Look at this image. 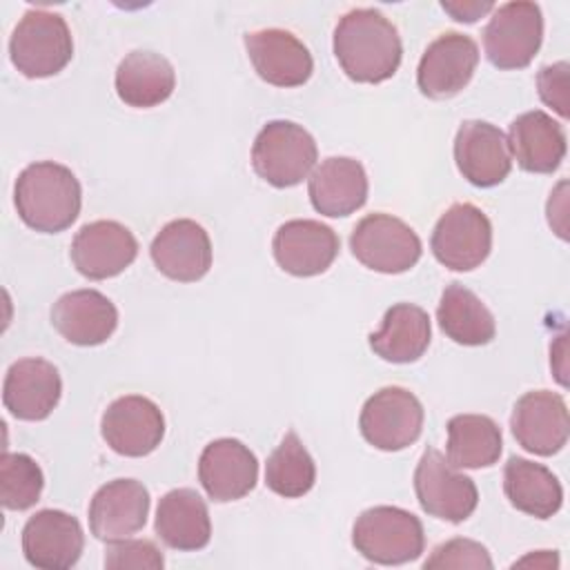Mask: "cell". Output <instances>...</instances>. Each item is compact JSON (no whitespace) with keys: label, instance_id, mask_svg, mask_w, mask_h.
Listing matches in <instances>:
<instances>
[{"label":"cell","instance_id":"23","mask_svg":"<svg viewBox=\"0 0 570 570\" xmlns=\"http://www.w3.org/2000/svg\"><path fill=\"white\" fill-rule=\"evenodd\" d=\"M51 325L65 341L91 347L111 338L118 327V309L98 289H73L53 303Z\"/></svg>","mask_w":570,"mask_h":570},{"label":"cell","instance_id":"14","mask_svg":"<svg viewBox=\"0 0 570 570\" xmlns=\"http://www.w3.org/2000/svg\"><path fill=\"white\" fill-rule=\"evenodd\" d=\"M510 430L523 450L537 456L557 454L566 445L570 432L563 396L550 390L525 392L514 403Z\"/></svg>","mask_w":570,"mask_h":570},{"label":"cell","instance_id":"9","mask_svg":"<svg viewBox=\"0 0 570 570\" xmlns=\"http://www.w3.org/2000/svg\"><path fill=\"white\" fill-rule=\"evenodd\" d=\"M414 492L423 512L450 523L465 521L479 503L474 481L434 448H428L416 463Z\"/></svg>","mask_w":570,"mask_h":570},{"label":"cell","instance_id":"4","mask_svg":"<svg viewBox=\"0 0 570 570\" xmlns=\"http://www.w3.org/2000/svg\"><path fill=\"white\" fill-rule=\"evenodd\" d=\"M73 56L71 31L60 13L29 9L9 40V58L27 78H49L62 71Z\"/></svg>","mask_w":570,"mask_h":570},{"label":"cell","instance_id":"16","mask_svg":"<svg viewBox=\"0 0 570 570\" xmlns=\"http://www.w3.org/2000/svg\"><path fill=\"white\" fill-rule=\"evenodd\" d=\"M341 240L336 232L312 218H294L283 223L272 240V252L278 267L292 276L323 274L338 256Z\"/></svg>","mask_w":570,"mask_h":570},{"label":"cell","instance_id":"18","mask_svg":"<svg viewBox=\"0 0 570 570\" xmlns=\"http://www.w3.org/2000/svg\"><path fill=\"white\" fill-rule=\"evenodd\" d=\"M454 160L461 176L474 187H494L512 169L505 134L485 120H463L454 138Z\"/></svg>","mask_w":570,"mask_h":570},{"label":"cell","instance_id":"25","mask_svg":"<svg viewBox=\"0 0 570 570\" xmlns=\"http://www.w3.org/2000/svg\"><path fill=\"white\" fill-rule=\"evenodd\" d=\"M510 156L523 171L552 174L566 158V131L561 122L541 109L517 116L508 134Z\"/></svg>","mask_w":570,"mask_h":570},{"label":"cell","instance_id":"22","mask_svg":"<svg viewBox=\"0 0 570 570\" xmlns=\"http://www.w3.org/2000/svg\"><path fill=\"white\" fill-rule=\"evenodd\" d=\"M245 49L256 73L274 87L305 85L314 71L309 49L285 29L249 31Z\"/></svg>","mask_w":570,"mask_h":570},{"label":"cell","instance_id":"7","mask_svg":"<svg viewBox=\"0 0 570 570\" xmlns=\"http://www.w3.org/2000/svg\"><path fill=\"white\" fill-rule=\"evenodd\" d=\"M423 405L410 390L387 385L363 403L358 430L376 450L399 452L416 443L423 432Z\"/></svg>","mask_w":570,"mask_h":570},{"label":"cell","instance_id":"33","mask_svg":"<svg viewBox=\"0 0 570 570\" xmlns=\"http://www.w3.org/2000/svg\"><path fill=\"white\" fill-rule=\"evenodd\" d=\"M45 488L40 465L24 452L0 456V503L7 510H29L38 503Z\"/></svg>","mask_w":570,"mask_h":570},{"label":"cell","instance_id":"21","mask_svg":"<svg viewBox=\"0 0 570 570\" xmlns=\"http://www.w3.org/2000/svg\"><path fill=\"white\" fill-rule=\"evenodd\" d=\"M60 394L58 367L38 356L11 363L2 383V403L20 421L47 419L56 410Z\"/></svg>","mask_w":570,"mask_h":570},{"label":"cell","instance_id":"20","mask_svg":"<svg viewBox=\"0 0 570 570\" xmlns=\"http://www.w3.org/2000/svg\"><path fill=\"white\" fill-rule=\"evenodd\" d=\"M149 490L136 479H114L96 490L89 503V530L100 541H118L145 528Z\"/></svg>","mask_w":570,"mask_h":570},{"label":"cell","instance_id":"15","mask_svg":"<svg viewBox=\"0 0 570 570\" xmlns=\"http://www.w3.org/2000/svg\"><path fill=\"white\" fill-rule=\"evenodd\" d=\"M82 548V525L65 510H38L22 528V552L36 568L67 570L78 563Z\"/></svg>","mask_w":570,"mask_h":570},{"label":"cell","instance_id":"31","mask_svg":"<svg viewBox=\"0 0 570 570\" xmlns=\"http://www.w3.org/2000/svg\"><path fill=\"white\" fill-rule=\"evenodd\" d=\"M501 428L485 414H456L448 421V461L454 468L481 470L499 461Z\"/></svg>","mask_w":570,"mask_h":570},{"label":"cell","instance_id":"19","mask_svg":"<svg viewBox=\"0 0 570 570\" xmlns=\"http://www.w3.org/2000/svg\"><path fill=\"white\" fill-rule=\"evenodd\" d=\"M156 269L178 283L200 281L212 267V240L203 225L191 218L167 223L149 247Z\"/></svg>","mask_w":570,"mask_h":570},{"label":"cell","instance_id":"29","mask_svg":"<svg viewBox=\"0 0 570 570\" xmlns=\"http://www.w3.org/2000/svg\"><path fill=\"white\" fill-rule=\"evenodd\" d=\"M503 492L519 510L537 519H550L563 503L559 479L541 463L510 456L503 468Z\"/></svg>","mask_w":570,"mask_h":570},{"label":"cell","instance_id":"34","mask_svg":"<svg viewBox=\"0 0 570 570\" xmlns=\"http://www.w3.org/2000/svg\"><path fill=\"white\" fill-rule=\"evenodd\" d=\"M425 570L434 568H474V570H492L494 563L490 559V552L485 546L472 539H450L432 550V554L423 561Z\"/></svg>","mask_w":570,"mask_h":570},{"label":"cell","instance_id":"12","mask_svg":"<svg viewBox=\"0 0 570 570\" xmlns=\"http://www.w3.org/2000/svg\"><path fill=\"white\" fill-rule=\"evenodd\" d=\"M476 65V42L465 33L445 31L423 51L416 69V85L423 96L448 100L468 87Z\"/></svg>","mask_w":570,"mask_h":570},{"label":"cell","instance_id":"5","mask_svg":"<svg viewBox=\"0 0 570 570\" xmlns=\"http://www.w3.org/2000/svg\"><path fill=\"white\" fill-rule=\"evenodd\" d=\"M318 149L312 134L292 120L267 122L252 145V167L272 187L303 183L316 165Z\"/></svg>","mask_w":570,"mask_h":570},{"label":"cell","instance_id":"27","mask_svg":"<svg viewBox=\"0 0 570 570\" xmlns=\"http://www.w3.org/2000/svg\"><path fill=\"white\" fill-rule=\"evenodd\" d=\"M430 338L428 312L414 303H396L385 312L381 330L370 334V347L387 363H414L425 354Z\"/></svg>","mask_w":570,"mask_h":570},{"label":"cell","instance_id":"30","mask_svg":"<svg viewBox=\"0 0 570 570\" xmlns=\"http://www.w3.org/2000/svg\"><path fill=\"white\" fill-rule=\"evenodd\" d=\"M436 321L441 332L459 345H488L497 334V323L485 303L465 285L450 283L439 301Z\"/></svg>","mask_w":570,"mask_h":570},{"label":"cell","instance_id":"35","mask_svg":"<svg viewBox=\"0 0 570 570\" xmlns=\"http://www.w3.org/2000/svg\"><path fill=\"white\" fill-rule=\"evenodd\" d=\"M165 566L163 552L147 539H118L109 541L105 550V568L125 570V568H147L160 570Z\"/></svg>","mask_w":570,"mask_h":570},{"label":"cell","instance_id":"3","mask_svg":"<svg viewBox=\"0 0 570 570\" xmlns=\"http://www.w3.org/2000/svg\"><path fill=\"white\" fill-rule=\"evenodd\" d=\"M352 543L372 563L401 566L421 557L425 532L416 514L396 505H374L356 517Z\"/></svg>","mask_w":570,"mask_h":570},{"label":"cell","instance_id":"24","mask_svg":"<svg viewBox=\"0 0 570 570\" xmlns=\"http://www.w3.org/2000/svg\"><path fill=\"white\" fill-rule=\"evenodd\" d=\"M307 194L318 214L343 218L365 205L367 174L356 158L332 156L312 169Z\"/></svg>","mask_w":570,"mask_h":570},{"label":"cell","instance_id":"36","mask_svg":"<svg viewBox=\"0 0 570 570\" xmlns=\"http://www.w3.org/2000/svg\"><path fill=\"white\" fill-rule=\"evenodd\" d=\"M537 87L541 100L552 107L561 118H568V62L546 65L537 73Z\"/></svg>","mask_w":570,"mask_h":570},{"label":"cell","instance_id":"37","mask_svg":"<svg viewBox=\"0 0 570 570\" xmlns=\"http://www.w3.org/2000/svg\"><path fill=\"white\" fill-rule=\"evenodd\" d=\"M441 7L459 22H476L483 13L494 9L492 2H441Z\"/></svg>","mask_w":570,"mask_h":570},{"label":"cell","instance_id":"2","mask_svg":"<svg viewBox=\"0 0 570 570\" xmlns=\"http://www.w3.org/2000/svg\"><path fill=\"white\" fill-rule=\"evenodd\" d=\"M13 203L27 227L42 234H58L78 218L82 189L69 167L40 160L27 165L16 178Z\"/></svg>","mask_w":570,"mask_h":570},{"label":"cell","instance_id":"8","mask_svg":"<svg viewBox=\"0 0 570 570\" xmlns=\"http://www.w3.org/2000/svg\"><path fill=\"white\" fill-rule=\"evenodd\" d=\"M543 40V16L528 0L505 2L494 9L483 29V49L497 69H523L532 62Z\"/></svg>","mask_w":570,"mask_h":570},{"label":"cell","instance_id":"10","mask_svg":"<svg viewBox=\"0 0 570 570\" xmlns=\"http://www.w3.org/2000/svg\"><path fill=\"white\" fill-rule=\"evenodd\" d=\"M430 247L443 267L470 272L490 256L492 223L476 205L454 203L436 220Z\"/></svg>","mask_w":570,"mask_h":570},{"label":"cell","instance_id":"26","mask_svg":"<svg viewBox=\"0 0 570 570\" xmlns=\"http://www.w3.org/2000/svg\"><path fill=\"white\" fill-rule=\"evenodd\" d=\"M154 530L171 550H203L212 539V521L205 499L191 488L169 490L158 501Z\"/></svg>","mask_w":570,"mask_h":570},{"label":"cell","instance_id":"17","mask_svg":"<svg viewBox=\"0 0 570 570\" xmlns=\"http://www.w3.org/2000/svg\"><path fill=\"white\" fill-rule=\"evenodd\" d=\"M198 481L212 501L243 499L258 481L256 454L238 439H216L200 452Z\"/></svg>","mask_w":570,"mask_h":570},{"label":"cell","instance_id":"32","mask_svg":"<svg viewBox=\"0 0 570 570\" xmlns=\"http://www.w3.org/2000/svg\"><path fill=\"white\" fill-rule=\"evenodd\" d=\"M316 465L296 432H287L265 463V485L285 499H298L314 488Z\"/></svg>","mask_w":570,"mask_h":570},{"label":"cell","instance_id":"6","mask_svg":"<svg viewBox=\"0 0 570 570\" xmlns=\"http://www.w3.org/2000/svg\"><path fill=\"white\" fill-rule=\"evenodd\" d=\"M350 249L361 265L381 274H403L423 254L416 232L392 214H367L361 218L352 229Z\"/></svg>","mask_w":570,"mask_h":570},{"label":"cell","instance_id":"1","mask_svg":"<svg viewBox=\"0 0 570 570\" xmlns=\"http://www.w3.org/2000/svg\"><path fill=\"white\" fill-rule=\"evenodd\" d=\"M334 56L350 80L379 85L396 73L403 45L399 29L379 9L358 7L338 20Z\"/></svg>","mask_w":570,"mask_h":570},{"label":"cell","instance_id":"28","mask_svg":"<svg viewBox=\"0 0 570 570\" xmlns=\"http://www.w3.org/2000/svg\"><path fill=\"white\" fill-rule=\"evenodd\" d=\"M176 87L171 62L154 51H131L116 69L118 98L136 109H149L165 102Z\"/></svg>","mask_w":570,"mask_h":570},{"label":"cell","instance_id":"11","mask_svg":"<svg viewBox=\"0 0 570 570\" xmlns=\"http://www.w3.org/2000/svg\"><path fill=\"white\" fill-rule=\"evenodd\" d=\"M100 434L120 456H147L165 436V416L151 399L125 394L111 401L102 412Z\"/></svg>","mask_w":570,"mask_h":570},{"label":"cell","instance_id":"38","mask_svg":"<svg viewBox=\"0 0 570 570\" xmlns=\"http://www.w3.org/2000/svg\"><path fill=\"white\" fill-rule=\"evenodd\" d=\"M514 566H534V568H557L559 566V557H557V552L552 550H539V552H534V554H528V557H523V559H519V561H514L512 563V568Z\"/></svg>","mask_w":570,"mask_h":570},{"label":"cell","instance_id":"13","mask_svg":"<svg viewBox=\"0 0 570 570\" xmlns=\"http://www.w3.org/2000/svg\"><path fill=\"white\" fill-rule=\"evenodd\" d=\"M73 267L91 281L114 278L138 256L136 236L118 220H94L82 225L71 240Z\"/></svg>","mask_w":570,"mask_h":570}]
</instances>
